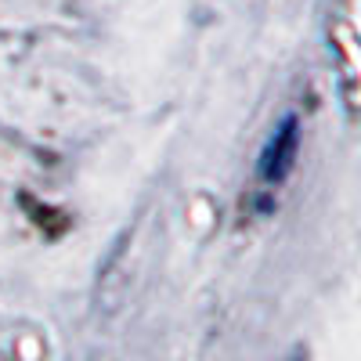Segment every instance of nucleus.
Returning a JSON list of instances; mask_svg holds the SVG:
<instances>
[{"label": "nucleus", "instance_id": "f257e3e1", "mask_svg": "<svg viewBox=\"0 0 361 361\" xmlns=\"http://www.w3.org/2000/svg\"><path fill=\"white\" fill-rule=\"evenodd\" d=\"M296 156H300V116L286 112L260 148V159H257L260 180L264 185H282L296 163Z\"/></svg>", "mask_w": 361, "mask_h": 361}]
</instances>
